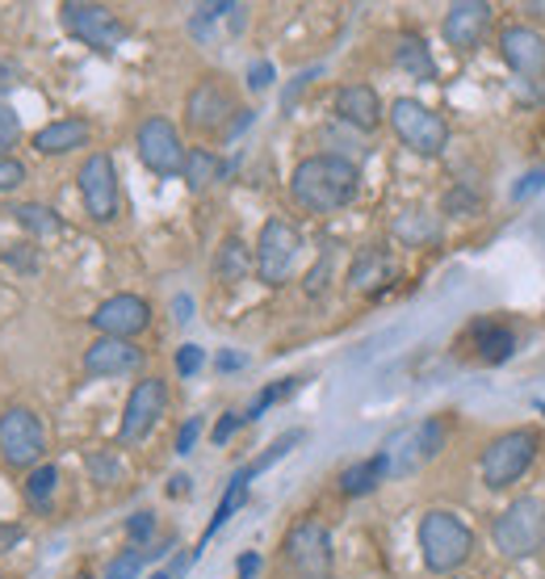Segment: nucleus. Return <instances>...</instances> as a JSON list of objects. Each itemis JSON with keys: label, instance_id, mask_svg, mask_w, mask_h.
Masks as SVG:
<instances>
[{"label": "nucleus", "instance_id": "de8ad7c7", "mask_svg": "<svg viewBox=\"0 0 545 579\" xmlns=\"http://www.w3.org/2000/svg\"><path fill=\"white\" fill-rule=\"evenodd\" d=\"M218 370H223V374H227V370H239V365H243V357H239V353H218Z\"/></svg>", "mask_w": 545, "mask_h": 579}, {"label": "nucleus", "instance_id": "ea45409f", "mask_svg": "<svg viewBox=\"0 0 545 579\" xmlns=\"http://www.w3.org/2000/svg\"><path fill=\"white\" fill-rule=\"evenodd\" d=\"M9 265H18L22 273H34V257H30V243H13V252H4Z\"/></svg>", "mask_w": 545, "mask_h": 579}, {"label": "nucleus", "instance_id": "9d476101", "mask_svg": "<svg viewBox=\"0 0 545 579\" xmlns=\"http://www.w3.org/2000/svg\"><path fill=\"white\" fill-rule=\"evenodd\" d=\"M135 151H139L143 164H147V172H156V177H181L185 172V156H190V147L181 144V130L168 118H160V114L139 122Z\"/></svg>", "mask_w": 545, "mask_h": 579}, {"label": "nucleus", "instance_id": "f3484780", "mask_svg": "<svg viewBox=\"0 0 545 579\" xmlns=\"http://www.w3.org/2000/svg\"><path fill=\"white\" fill-rule=\"evenodd\" d=\"M491 25V4L487 0H457L445 9V22H441V34L453 50H475L482 43Z\"/></svg>", "mask_w": 545, "mask_h": 579}, {"label": "nucleus", "instance_id": "423d86ee", "mask_svg": "<svg viewBox=\"0 0 545 579\" xmlns=\"http://www.w3.org/2000/svg\"><path fill=\"white\" fill-rule=\"evenodd\" d=\"M533 458H537V433L533 429H508V433H499L482 450L478 470H482V483L491 491H503V487H512L533 466Z\"/></svg>", "mask_w": 545, "mask_h": 579}, {"label": "nucleus", "instance_id": "4be33fe9", "mask_svg": "<svg viewBox=\"0 0 545 579\" xmlns=\"http://www.w3.org/2000/svg\"><path fill=\"white\" fill-rule=\"evenodd\" d=\"M395 68L399 72H407L411 80H436V59H432V50H428V43L420 38V34H399L395 38Z\"/></svg>", "mask_w": 545, "mask_h": 579}, {"label": "nucleus", "instance_id": "8fccbe9b", "mask_svg": "<svg viewBox=\"0 0 545 579\" xmlns=\"http://www.w3.org/2000/svg\"><path fill=\"white\" fill-rule=\"evenodd\" d=\"M529 13H542L545 18V4H529Z\"/></svg>", "mask_w": 545, "mask_h": 579}, {"label": "nucleus", "instance_id": "3c124183", "mask_svg": "<svg viewBox=\"0 0 545 579\" xmlns=\"http://www.w3.org/2000/svg\"><path fill=\"white\" fill-rule=\"evenodd\" d=\"M151 579H172V576H168V571H156V576H151Z\"/></svg>", "mask_w": 545, "mask_h": 579}, {"label": "nucleus", "instance_id": "bb28decb", "mask_svg": "<svg viewBox=\"0 0 545 579\" xmlns=\"http://www.w3.org/2000/svg\"><path fill=\"white\" fill-rule=\"evenodd\" d=\"M248 269H252L248 243L236 240V236H227L223 248H218V257H214V277H218V282H239V277H248Z\"/></svg>", "mask_w": 545, "mask_h": 579}, {"label": "nucleus", "instance_id": "5701e85b", "mask_svg": "<svg viewBox=\"0 0 545 579\" xmlns=\"http://www.w3.org/2000/svg\"><path fill=\"white\" fill-rule=\"evenodd\" d=\"M9 215H13V223L22 227L25 236H34V240H55V236H64V218L55 215L50 206H43V202H13Z\"/></svg>", "mask_w": 545, "mask_h": 579}, {"label": "nucleus", "instance_id": "a878e982", "mask_svg": "<svg viewBox=\"0 0 545 579\" xmlns=\"http://www.w3.org/2000/svg\"><path fill=\"white\" fill-rule=\"evenodd\" d=\"M248 470H243V466H239L236 475H231V483H227V491H223V500H218V508H214V516H211V525H206V533H202V542H197V550H193V558L202 555V546H206V542H211L214 533L223 530V525H227V521H231V512H236L239 504H243V500H248Z\"/></svg>", "mask_w": 545, "mask_h": 579}, {"label": "nucleus", "instance_id": "9b49d317", "mask_svg": "<svg viewBox=\"0 0 545 579\" xmlns=\"http://www.w3.org/2000/svg\"><path fill=\"white\" fill-rule=\"evenodd\" d=\"M231 114H239L236 93H231V84L223 76L197 80L190 89V96H185V122H190V130H197V135H223V130H231Z\"/></svg>", "mask_w": 545, "mask_h": 579}, {"label": "nucleus", "instance_id": "6e6d98bb", "mask_svg": "<svg viewBox=\"0 0 545 579\" xmlns=\"http://www.w3.org/2000/svg\"><path fill=\"white\" fill-rule=\"evenodd\" d=\"M0 579H4V576H0Z\"/></svg>", "mask_w": 545, "mask_h": 579}, {"label": "nucleus", "instance_id": "f704fd0d", "mask_svg": "<svg viewBox=\"0 0 545 579\" xmlns=\"http://www.w3.org/2000/svg\"><path fill=\"white\" fill-rule=\"evenodd\" d=\"M25 177H30V172H25V164L18 160V156H4V160H0V193L22 190Z\"/></svg>", "mask_w": 545, "mask_h": 579}, {"label": "nucleus", "instance_id": "79ce46f5", "mask_svg": "<svg viewBox=\"0 0 545 579\" xmlns=\"http://www.w3.org/2000/svg\"><path fill=\"white\" fill-rule=\"evenodd\" d=\"M172 319H177V323H190L193 319V298L190 294H177V298H172Z\"/></svg>", "mask_w": 545, "mask_h": 579}, {"label": "nucleus", "instance_id": "58836bf2", "mask_svg": "<svg viewBox=\"0 0 545 579\" xmlns=\"http://www.w3.org/2000/svg\"><path fill=\"white\" fill-rule=\"evenodd\" d=\"M269 84H273V64H252V68H248V89L261 93Z\"/></svg>", "mask_w": 545, "mask_h": 579}, {"label": "nucleus", "instance_id": "c756f323", "mask_svg": "<svg viewBox=\"0 0 545 579\" xmlns=\"http://www.w3.org/2000/svg\"><path fill=\"white\" fill-rule=\"evenodd\" d=\"M298 386H303V378H282V383L264 386L261 395H257V399H252V408L243 411V420H261L264 411L273 408V404H282V399H289V395H294V390H298Z\"/></svg>", "mask_w": 545, "mask_h": 579}, {"label": "nucleus", "instance_id": "49530a36", "mask_svg": "<svg viewBox=\"0 0 545 579\" xmlns=\"http://www.w3.org/2000/svg\"><path fill=\"white\" fill-rule=\"evenodd\" d=\"M93 470H96V479L105 483L110 475H118V462H110L105 454H96V458H93Z\"/></svg>", "mask_w": 545, "mask_h": 579}, {"label": "nucleus", "instance_id": "a211bd4d", "mask_svg": "<svg viewBox=\"0 0 545 579\" xmlns=\"http://www.w3.org/2000/svg\"><path fill=\"white\" fill-rule=\"evenodd\" d=\"M336 118L356 126V130H378L382 126V96L374 93V84H340L332 101Z\"/></svg>", "mask_w": 545, "mask_h": 579}, {"label": "nucleus", "instance_id": "a18cd8bd", "mask_svg": "<svg viewBox=\"0 0 545 579\" xmlns=\"http://www.w3.org/2000/svg\"><path fill=\"white\" fill-rule=\"evenodd\" d=\"M542 181H545V172H533V177H524V185H516V190H512V197L521 202L524 193H537V190H542Z\"/></svg>", "mask_w": 545, "mask_h": 579}, {"label": "nucleus", "instance_id": "37998d69", "mask_svg": "<svg viewBox=\"0 0 545 579\" xmlns=\"http://www.w3.org/2000/svg\"><path fill=\"white\" fill-rule=\"evenodd\" d=\"M13 84H18V68L9 59H0V96L13 93Z\"/></svg>", "mask_w": 545, "mask_h": 579}, {"label": "nucleus", "instance_id": "4468645a", "mask_svg": "<svg viewBox=\"0 0 545 579\" xmlns=\"http://www.w3.org/2000/svg\"><path fill=\"white\" fill-rule=\"evenodd\" d=\"M89 323L96 328V337L135 340L151 328V307H147V298H139V294H114V298H105L89 315Z\"/></svg>", "mask_w": 545, "mask_h": 579}, {"label": "nucleus", "instance_id": "603ef678", "mask_svg": "<svg viewBox=\"0 0 545 579\" xmlns=\"http://www.w3.org/2000/svg\"><path fill=\"white\" fill-rule=\"evenodd\" d=\"M71 579H93V576H71Z\"/></svg>", "mask_w": 545, "mask_h": 579}, {"label": "nucleus", "instance_id": "f03ea898", "mask_svg": "<svg viewBox=\"0 0 545 579\" xmlns=\"http://www.w3.org/2000/svg\"><path fill=\"white\" fill-rule=\"evenodd\" d=\"M416 537H420V558L432 576H450L475 555V530L450 508H428Z\"/></svg>", "mask_w": 545, "mask_h": 579}, {"label": "nucleus", "instance_id": "cd10ccee", "mask_svg": "<svg viewBox=\"0 0 545 579\" xmlns=\"http://www.w3.org/2000/svg\"><path fill=\"white\" fill-rule=\"evenodd\" d=\"M55 487H59V466H34L30 475H25V504L34 508V512H47L50 500H55Z\"/></svg>", "mask_w": 545, "mask_h": 579}, {"label": "nucleus", "instance_id": "c85d7f7f", "mask_svg": "<svg viewBox=\"0 0 545 579\" xmlns=\"http://www.w3.org/2000/svg\"><path fill=\"white\" fill-rule=\"evenodd\" d=\"M303 441H307V433H303V429H289V433H282V436H277V441H273V445H269V450H264L261 458H257V462H248V466H243V470H248V479H257V475H261V470H269L273 462H282L285 454H289L294 445H303Z\"/></svg>", "mask_w": 545, "mask_h": 579}, {"label": "nucleus", "instance_id": "473e14b6", "mask_svg": "<svg viewBox=\"0 0 545 579\" xmlns=\"http://www.w3.org/2000/svg\"><path fill=\"white\" fill-rule=\"evenodd\" d=\"M22 144V118L0 101V160L13 156V147Z\"/></svg>", "mask_w": 545, "mask_h": 579}, {"label": "nucleus", "instance_id": "4c0bfd02", "mask_svg": "<svg viewBox=\"0 0 545 579\" xmlns=\"http://www.w3.org/2000/svg\"><path fill=\"white\" fill-rule=\"evenodd\" d=\"M197 433H202V420L193 416V420H185V424H181V433H177V445H172V450H177L181 458H185V454H193V445H197Z\"/></svg>", "mask_w": 545, "mask_h": 579}, {"label": "nucleus", "instance_id": "393cba45", "mask_svg": "<svg viewBox=\"0 0 545 579\" xmlns=\"http://www.w3.org/2000/svg\"><path fill=\"white\" fill-rule=\"evenodd\" d=\"M223 172H227V164H223V156L218 151H211V147H190V156H185V185H190L193 193L211 190L214 181H223Z\"/></svg>", "mask_w": 545, "mask_h": 579}, {"label": "nucleus", "instance_id": "f257e3e1", "mask_svg": "<svg viewBox=\"0 0 545 579\" xmlns=\"http://www.w3.org/2000/svg\"><path fill=\"white\" fill-rule=\"evenodd\" d=\"M356 193H361V169L349 156H336V151L307 156L289 172V197L307 215H336V211L353 206Z\"/></svg>", "mask_w": 545, "mask_h": 579}, {"label": "nucleus", "instance_id": "dca6fc26", "mask_svg": "<svg viewBox=\"0 0 545 579\" xmlns=\"http://www.w3.org/2000/svg\"><path fill=\"white\" fill-rule=\"evenodd\" d=\"M84 378H126L143 370V349L135 340H114V337H96L84 357H80Z\"/></svg>", "mask_w": 545, "mask_h": 579}, {"label": "nucleus", "instance_id": "6ab92c4d", "mask_svg": "<svg viewBox=\"0 0 545 579\" xmlns=\"http://www.w3.org/2000/svg\"><path fill=\"white\" fill-rule=\"evenodd\" d=\"M89 139H93V126L84 118H55L47 122L43 130H34V139H30V147L38 151V156H71V151H80V147H89Z\"/></svg>", "mask_w": 545, "mask_h": 579}, {"label": "nucleus", "instance_id": "7c9ffc66", "mask_svg": "<svg viewBox=\"0 0 545 579\" xmlns=\"http://www.w3.org/2000/svg\"><path fill=\"white\" fill-rule=\"evenodd\" d=\"M416 445H420V458L432 462L441 450H445V420L441 416H432V420H424L420 429H416Z\"/></svg>", "mask_w": 545, "mask_h": 579}, {"label": "nucleus", "instance_id": "ddd939ff", "mask_svg": "<svg viewBox=\"0 0 545 579\" xmlns=\"http://www.w3.org/2000/svg\"><path fill=\"white\" fill-rule=\"evenodd\" d=\"M168 411V383L164 378H139L126 395V408H122L118 441L122 445H139L147 441V433L160 424V416Z\"/></svg>", "mask_w": 545, "mask_h": 579}, {"label": "nucleus", "instance_id": "5fc2aeb1", "mask_svg": "<svg viewBox=\"0 0 545 579\" xmlns=\"http://www.w3.org/2000/svg\"><path fill=\"white\" fill-rule=\"evenodd\" d=\"M542 411H545V404H542Z\"/></svg>", "mask_w": 545, "mask_h": 579}, {"label": "nucleus", "instance_id": "c03bdc74", "mask_svg": "<svg viewBox=\"0 0 545 579\" xmlns=\"http://www.w3.org/2000/svg\"><path fill=\"white\" fill-rule=\"evenodd\" d=\"M236 571H239V579H252L261 571V555H239Z\"/></svg>", "mask_w": 545, "mask_h": 579}, {"label": "nucleus", "instance_id": "412c9836", "mask_svg": "<svg viewBox=\"0 0 545 579\" xmlns=\"http://www.w3.org/2000/svg\"><path fill=\"white\" fill-rule=\"evenodd\" d=\"M390 277H395V265H390V257H386L382 248H361V257H356L353 269H349V286H353L356 294H374V290H382Z\"/></svg>", "mask_w": 545, "mask_h": 579}, {"label": "nucleus", "instance_id": "1a4fd4ad", "mask_svg": "<svg viewBox=\"0 0 545 579\" xmlns=\"http://www.w3.org/2000/svg\"><path fill=\"white\" fill-rule=\"evenodd\" d=\"M59 22H64L71 38H80L84 47L101 50V55H110L126 38V22L110 4H93V0H64L59 4Z\"/></svg>", "mask_w": 545, "mask_h": 579}, {"label": "nucleus", "instance_id": "864d4df0", "mask_svg": "<svg viewBox=\"0 0 545 579\" xmlns=\"http://www.w3.org/2000/svg\"><path fill=\"white\" fill-rule=\"evenodd\" d=\"M323 579H332V576H323Z\"/></svg>", "mask_w": 545, "mask_h": 579}, {"label": "nucleus", "instance_id": "0eeeda50", "mask_svg": "<svg viewBox=\"0 0 545 579\" xmlns=\"http://www.w3.org/2000/svg\"><path fill=\"white\" fill-rule=\"evenodd\" d=\"M282 558L298 571V579L332 576V530L319 516L294 521L282 537Z\"/></svg>", "mask_w": 545, "mask_h": 579}, {"label": "nucleus", "instance_id": "a19ab883", "mask_svg": "<svg viewBox=\"0 0 545 579\" xmlns=\"http://www.w3.org/2000/svg\"><path fill=\"white\" fill-rule=\"evenodd\" d=\"M457 206H462V211H478V197L475 193H466V190H453L450 197H445V211H457Z\"/></svg>", "mask_w": 545, "mask_h": 579}, {"label": "nucleus", "instance_id": "aec40b11", "mask_svg": "<svg viewBox=\"0 0 545 579\" xmlns=\"http://www.w3.org/2000/svg\"><path fill=\"white\" fill-rule=\"evenodd\" d=\"M470 349H475V357L482 365H503L512 353H516V332L508 328V323H496V319H478L470 323Z\"/></svg>", "mask_w": 545, "mask_h": 579}, {"label": "nucleus", "instance_id": "72a5a7b5", "mask_svg": "<svg viewBox=\"0 0 545 579\" xmlns=\"http://www.w3.org/2000/svg\"><path fill=\"white\" fill-rule=\"evenodd\" d=\"M126 537H130V546H147L151 537H156V512H135L130 521H126Z\"/></svg>", "mask_w": 545, "mask_h": 579}, {"label": "nucleus", "instance_id": "e433bc0d", "mask_svg": "<svg viewBox=\"0 0 545 579\" xmlns=\"http://www.w3.org/2000/svg\"><path fill=\"white\" fill-rule=\"evenodd\" d=\"M243 424H248V420H243V416H239V411H227V416H223V420H218V424H214L211 441H214V445H227V441H231V436H236L239 429H243Z\"/></svg>", "mask_w": 545, "mask_h": 579}, {"label": "nucleus", "instance_id": "b1692460", "mask_svg": "<svg viewBox=\"0 0 545 579\" xmlns=\"http://www.w3.org/2000/svg\"><path fill=\"white\" fill-rule=\"evenodd\" d=\"M386 475H390V466H386L382 454H374V458H365V462H353V466L340 470V496H349V500L370 496Z\"/></svg>", "mask_w": 545, "mask_h": 579}, {"label": "nucleus", "instance_id": "f8f14e48", "mask_svg": "<svg viewBox=\"0 0 545 579\" xmlns=\"http://www.w3.org/2000/svg\"><path fill=\"white\" fill-rule=\"evenodd\" d=\"M76 185H80V202H84L93 223L118 218V169H114L110 151H93L76 172Z\"/></svg>", "mask_w": 545, "mask_h": 579}, {"label": "nucleus", "instance_id": "c9c22d12", "mask_svg": "<svg viewBox=\"0 0 545 579\" xmlns=\"http://www.w3.org/2000/svg\"><path fill=\"white\" fill-rule=\"evenodd\" d=\"M202 365H206L202 344H181V349H177V374H181V378H193Z\"/></svg>", "mask_w": 545, "mask_h": 579}, {"label": "nucleus", "instance_id": "09e8293b", "mask_svg": "<svg viewBox=\"0 0 545 579\" xmlns=\"http://www.w3.org/2000/svg\"><path fill=\"white\" fill-rule=\"evenodd\" d=\"M185 491H190V479H185V475H172V479H168V496H185Z\"/></svg>", "mask_w": 545, "mask_h": 579}, {"label": "nucleus", "instance_id": "20e7f679", "mask_svg": "<svg viewBox=\"0 0 545 579\" xmlns=\"http://www.w3.org/2000/svg\"><path fill=\"white\" fill-rule=\"evenodd\" d=\"M386 122L399 135V144L411 147L416 156H441L450 147V122L416 96H395L386 110Z\"/></svg>", "mask_w": 545, "mask_h": 579}, {"label": "nucleus", "instance_id": "39448f33", "mask_svg": "<svg viewBox=\"0 0 545 579\" xmlns=\"http://www.w3.org/2000/svg\"><path fill=\"white\" fill-rule=\"evenodd\" d=\"M43 454H47V429L38 411L25 404L0 411V462L13 470H34L43 466Z\"/></svg>", "mask_w": 545, "mask_h": 579}, {"label": "nucleus", "instance_id": "2eb2a0df", "mask_svg": "<svg viewBox=\"0 0 545 579\" xmlns=\"http://www.w3.org/2000/svg\"><path fill=\"white\" fill-rule=\"evenodd\" d=\"M499 55H503V64L516 76H524V80H542L545 76V34L542 30H533V25H524V22L503 25V30H499Z\"/></svg>", "mask_w": 545, "mask_h": 579}, {"label": "nucleus", "instance_id": "2f4dec72", "mask_svg": "<svg viewBox=\"0 0 545 579\" xmlns=\"http://www.w3.org/2000/svg\"><path fill=\"white\" fill-rule=\"evenodd\" d=\"M143 563H147V550H139V546H126V550H118V555L110 558L105 579H139Z\"/></svg>", "mask_w": 545, "mask_h": 579}, {"label": "nucleus", "instance_id": "7ed1b4c3", "mask_svg": "<svg viewBox=\"0 0 545 579\" xmlns=\"http://www.w3.org/2000/svg\"><path fill=\"white\" fill-rule=\"evenodd\" d=\"M491 542L503 558H533L545 546V504L537 496H521L503 508L491 525Z\"/></svg>", "mask_w": 545, "mask_h": 579}, {"label": "nucleus", "instance_id": "6e6552de", "mask_svg": "<svg viewBox=\"0 0 545 579\" xmlns=\"http://www.w3.org/2000/svg\"><path fill=\"white\" fill-rule=\"evenodd\" d=\"M298 252H303L298 227L285 218H269L257 236V248H252V269L264 286H285L294 265H298Z\"/></svg>", "mask_w": 545, "mask_h": 579}]
</instances>
